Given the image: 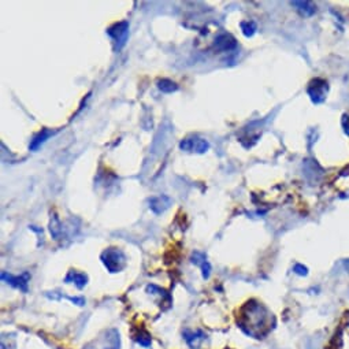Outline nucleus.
<instances>
[{
  "mask_svg": "<svg viewBox=\"0 0 349 349\" xmlns=\"http://www.w3.org/2000/svg\"><path fill=\"white\" fill-rule=\"evenodd\" d=\"M102 262L110 273H118L126 266V256L118 248H110L102 254Z\"/></svg>",
  "mask_w": 349,
  "mask_h": 349,
  "instance_id": "1",
  "label": "nucleus"
},
{
  "mask_svg": "<svg viewBox=\"0 0 349 349\" xmlns=\"http://www.w3.org/2000/svg\"><path fill=\"white\" fill-rule=\"evenodd\" d=\"M107 34L114 40V43H115V49H118L119 51V49L126 44V40H128L129 24L126 21H123V22L113 25V26L107 30Z\"/></svg>",
  "mask_w": 349,
  "mask_h": 349,
  "instance_id": "2",
  "label": "nucleus"
},
{
  "mask_svg": "<svg viewBox=\"0 0 349 349\" xmlns=\"http://www.w3.org/2000/svg\"><path fill=\"white\" fill-rule=\"evenodd\" d=\"M179 148H181L182 151H186V152L204 154V152L208 151L210 144H208L207 140L200 138V137H188V138H185V140L181 141Z\"/></svg>",
  "mask_w": 349,
  "mask_h": 349,
  "instance_id": "3",
  "label": "nucleus"
},
{
  "mask_svg": "<svg viewBox=\"0 0 349 349\" xmlns=\"http://www.w3.org/2000/svg\"><path fill=\"white\" fill-rule=\"evenodd\" d=\"M327 93V82L321 78H316L308 86V94L311 96L314 103H322Z\"/></svg>",
  "mask_w": 349,
  "mask_h": 349,
  "instance_id": "4",
  "label": "nucleus"
},
{
  "mask_svg": "<svg viewBox=\"0 0 349 349\" xmlns=\"http://www.w3.org/2000/svg\"><path fill=\"white\" fill-rule=\"evenodd\" d=\"M2 278L5 279V281H7V283H10L11 286H14V288L21 289V290L26 292V290H28V282L29 279H30V274L24 273L22 275H19V277H14V275H11V274L3 273L2 274Z\"/></svg>",
  "mask_w": 349,
  "mask_h": 349,
  "instance_id": "5",
  "label": "nucleus"
},
{
  "mask_svg": "<svg viewBox=\"0 0 349 349\" xmlns=\"http://www.w3.org/2000/svg\"><path fill=\"white\" fill-rule=\"evenodd\" d=\"M237 47L236 38L230 33H222L215 38V48L218 51H231Z\"/></svg>",
  "mask_w": 349,
  "mask_h": 349,
  "instance_id": "6",
  "label": "nucleus"
},
{
  "mask_svg": "<svg viewBox=\"0 0 349 349\" xmlns=\"http://www.w3.org/2000/svg\"><path fill=\"white\" fill-rule=\"evenodd\" d=\"M171 206V198L167 196H155L149 200V208L152 213L162 214Z\"/></svg>",
  "mask_w": 349,
  "mask_h": 349,
  "instance_id": "7",
  "label": "nucleus"
},
{
  "mask_svg": "<svg viewBox=\"0 0 349 349\" xmlns=\"http://www.w3.org/2000/svg\"><path fill=\"white\" fill-rule=\"evenodd\" d=\"M192 262L202 267V270H203L204 279L210 278V274H211V266H210V263H208L207 259H206V255H204V254H202V252H194L193 256H192Z\"/></svg>",
  "mask_w": 349,
  "mask_h": 349,
  "instance_id": "8",
  "label": "nucleus"
},
{
  "mask_svg": "<svg viewBox=\"0 0 349 349\" xmlns=\"http://www.w3.org/2000/svg\"><path fill=\"white\" fill-rule=\"evenodd\" d=\"M65 281L67 283H76L77 288L82 289L86 285V282H88V277H86L85 274L78 273V271H69Z\"/></svg>",
  "mask_w": 349,
  "mask_h": 349,
  "instance_id": "9",
  "label": "nucleus"
},
{
  "mask_svg": "<svg viewBox=\"0 0 349 349\" xmlns=\"http://www.w3.org/2000/svg\"><path fill=\"white\" fill-rule=\"evenodd\" d=\"M292 6H294L298 13L304 17H311L316 11V7L311 2H292Z\"/></svg>",
  "mask_w": 349,
  "mask_h": 349,
  "instance_id": "10",
  "label": "nucleus"
},
{
  "mask_svg": "<svg viewBox=\"0 0 349 349\" xmlns=\"http://www.w3.org/2000/svg\"><path fill=\"white\" fill-rule=\"evenodd\" d=\"M52 134H54L52 130H49V129H43V130L38 133L37 136L34 137L33 140H32V142H30V149H32V151H36L38 146L47 141L48 137H51Z\"/></svg>",
  "mask_w": 349,
  "mask_h": 349,
  "instance_id": "11",
  "label": "nucleus"
},
{
  "mask_svg": "<svg viewBox=\"0 0 349 349\" xmlns=\"http://www.w3.org/2000/svg\"><path fill=\"white\" fill-rule=\"evenodd\" d=\"M158 88H159L162 92H165V93H173V92H175V90L178 89V85H177L175 82H173V81L163 78V80L158 81Z\"/></svg>",
  "mask_w": 349,
  "mask_h": 349,
  "instance_id": "12",
  "label": "nucleus"
},
{
  "mask_svg": "<svg viewBox=\"0 0 349 349\" xmlns=\"http://www.w3.org/2000/svg\"><path fill=\"white\" fill-rule=\"evenodd\" d=\"M256 29H258V26H256V24L254 21L241 22V30H242V33H244V36H246V37H252V36L255 34Z\"/></svg>",
  "mask_w": 349,
  "mask_h": 349,
  "instance_id": "13",
  "label": "nucleus"
},
{
  "mask_svg": "<svg viewBox=\"0 0 349 349\" xmlns=\"http://www.w3.org/2000/svg\"><path fill=\"white\" fill-rule=\"evenodd\" d=\"M342 125H344L345 132L349 134V117H344V121H342Z\"/></svg>",
  "mask_w": 349,
  "mask_h": 349,
  "instance_id": "14",
  "label": "nucleus"
}]
</instances>
